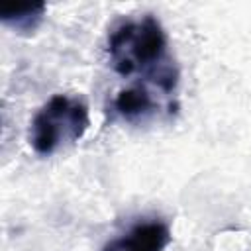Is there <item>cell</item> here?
Wrapping results in <instances>:
<instances>
[{
    "label": "cell",
    "instance_id": "3",
    "mask_svg": "<svg viewBox=\"0 0 251 251\" xmlns=\"http://www.w3.org/2000/svg\"><path fill=\"white\" fill-rule=\"evenodd\" d=\"M171 243V229L163 222L137 224L126 235L108 241L102 251H165Z\"/></svg>",
    "mask_w": 251,
    "mask_h": 251
},
{
    "label": "cell",
    "instance_id": "4",
    "mask_svg": "<svg viewBox=\"0 0 251 251\" xmlns=\"http://www.w3.org/2000/svg\"><path fill=\"white\" fill-rule=\"evenodd\" d=\"M114 110L127 122L143 120L155 110V98L149 92L147 86L135 84L129 88H124L114 98Z\"/></svg>",
    "mask_w": 251,
    "mask_h": 251
},
{
    "label": "cell",
    "instance_id": "1",
    "mask_svg": "<svg viewBox=\"0 0 251 251\" xmlns=\"http://www.w3.org/2000/svg\"><path fill=\"white\" fill-rule=\"evenodd\" d=\"M167 33L153 16L116 27L108 39L112 69L122 76L145 75L165 94L178 84V69L167 55Z\"/></svg>",
    "mask_w": 251,
    "mask_h": 251
},
{
    "label": "cell",
    "instance_id": "5",
    "mask_svg": "<svg viewBox=\"0 0 251 251\" xmlns=\"http://www.w3.org/2000/svg\"><path fill=\"white\" fill-rule=\"evenodd\" d=\"M45 10H47L45 4H35V6H27V8H20V10H2L0 20L4 25L12 27L16 31L31 33L43 22Z\"/></svg>",
    "mask_w": 251,
    "mask_h": 251
},
{
    "label": "cell",
    "instance_id": "2",
    "mask_svg": "<svg viewBox=\"0 0 251 251\" xmlns=\"http://www.w3.org/2000/svg\"><path fill=\"white\" fill-rule=\"evenodd\" d=\"M88 126V106L80 98L55 94L35 114L29 127V143L37 155H53L63 145L78 141Z\"/></svg>",
    "mask_w": 251,
    "mask_h": 251
}]
</instances>
